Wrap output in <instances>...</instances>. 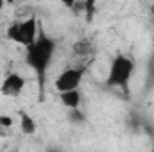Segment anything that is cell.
Listing matches in <instances>:
<instances>
[{"instance_id": "1", "label": "cell", "mask_w": 154, "mask_h": 152, "mask_svg": "<svg viewBox=\"0 0 154 152\" xmlns=\"http://www.w3.org/2000/svg\"><path fill=\"white\" fill-rule=\"evenodd\" d=\"M56 39L39 31L38 38L34 39L29 47H25V65L32 70L38 81V90H39V99L45 95V82H47V74L52 65L54 54H56Z\"/></svg>"}, {"instance_id": "2", "label": "cell", "mask_w": 154, "mask_h": 152, "mask_svg": "<svg viewBox=\"0 0 154 152\" xmlns=\"http://www.w3.org/2000/svg\"><path fill=\"white\" fill-rule=\"evenodd\" d=\"M134 61L125 56V54H116L109 65L108 75H106V86L116 88L122 91H129V84H131V77L134 74Z\"/></svg>"}, {"instance_id": "3", "label": "cell", "mask_w": 154, "mask_h": 152, "mask_svg": "<svg viewBox=\"0 0 154 152\" xmlns=\"http://www.w3.org/2000/svg\"><path fill=\"white\" fill-rule=\"evenodd\" d=\"M39 31V22L36 16H29V18H23V20H16L13 22L7 31H5V36L9 41L16 43L18 47H29L34 39L38 38Z\"/></svg>"}, {"instance_id": "4", "label": "cell", "mask_w": 154, "mask_h": 152, "mask_svg": "<svg viewBox=\"0 0 154 152\" xmlns=\"http://www.w3.org/2000/svg\"><path fill=\"white\" fill-rule=\"evenodd\" d=\"M86 75V66H70L66 70H63L54 81V90L57 93L61 91H68V90H77L81 88L82 81Z\"/></svg>"}, {"instance_id": "5", "label": "cell", "mask_w": 154, "mask_h": 152, "mask_svg": "<svg viewBox=\"0 0 154 152\" xmlns=\"http://www.w3.org/2000/svg\"><path fill=\"white\" fill-rule=\"evenodd\" d=\"M25 86H27V81L22 74L9 72L0 82V95L5 99H16L23 93Z\"/></svg>"}, {"instance_id": "6", "label": "cell", "mask_w": 154, "mask_h": 152, "mask_svg": "<svg viewBox=\"0 0 154 152\" xmlns=\"http://www.w3.org/2000/svg\"><path fill=\"white\" fill-rule=\"evenodd\" d=\"M59 95V102L68 108L70 111H77L81 108V102H82V95H81V90H68V91H61L57 93Z\"/></svg>"}, {"instance_id": "7", "label": "cell", "mask_w": 154, "mask_h": 152, "mask_svg": "<svg viewBox=\"0 0 154 152\" xmlns=\"http://www.w3.org/2000/svg\"><path fill=\"white\" fill-rule=\"evenodd\" d=\"M18 125H20L22 134H25V136H32L38 131V123H36L34 116H31L25 109L18 111Z\"/></svg>"}, {"instance_id": "8", "label": "cell", "mask_w": 154, "mask_h": 152, "mask_svg": "<svg viewBox=\"0 0 154 152\" xmlns=\"http://www.w3.org/2000/svg\"><path fill=\"white\" fill-rule=\"evenodd\" d=\"M14 125V120L11 116H5V114H0V129H11Z\"/></svg>"}, {"instance_id": "9", "label": "cell", "mask_w": 154, "mask_h": 152, "mask_svg": "<svg viewBox=\"0 0 154 152\" xmlns=\"http://www.w3.org/2000/svg\"><path fill=\"white\" fill-rule=\"evenodd\" d=\"M97 2H99V0H84V5H86V11H88V13H91V11L95 9V5H97Z\"/></svg>"}, {"instance_id": "10", "label": "cell", "mask_w": 154, "mask_h": 152, "mask_svg": "<svg viewBox=\"0 0 154 152\" xmlns=\"http://www.w3.org/2000/svg\"><path fill=\"white\" fill-rule=\"evenodd\" d=\"M65 7H68V9H74L75 7V4H77V0H59Z\"/></svg>"}, {"instance_id": "11", "label": "cell", "mask_w": 154, "mask_h": 152, "mask_svg": "<svg viewBox=\"0 0 154 152\" xmlns=\"http://www.w3.org/2000/svg\"><path fill=\"white\" fill-rule=\"evenodd\" d=\"M149 75L154 79V56L151 57V63H149Z\"/></svg>"}, {"instance_id": "12", "label": "cell", "mask_w": 154, "mask_h": 152, "mask_svg": "<svg viewBox=\"0 0 154 152\" xmlns=\"http://www.w3.org/2000/svg\"><path fill=\"white\" fill-rule=\"evenodd\" d=\"M4 5H5V0H0V14H2V11H4Z\"/></svg>"}, {"instance_id": "13", "label": "cell", "mask_w": 154, "mask_h": 152, "mask_svg": "<svg viewBox=\"0 0 154 152\" xmlns=\"http://www.w3.org/2000/svg\"><path fill=\"white\" fill-rule=\"evenodd\" d=\"M151 13H152V14H154V5H152V9H151Z\"/></svg>"}]
</instances>
